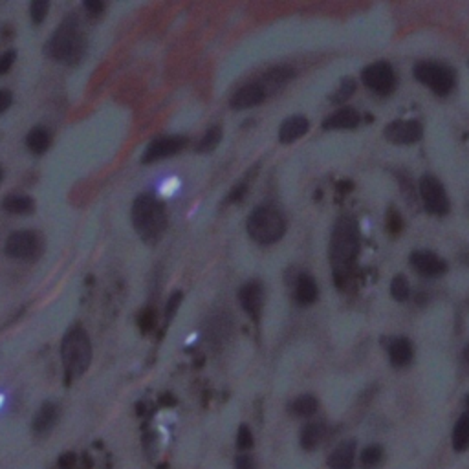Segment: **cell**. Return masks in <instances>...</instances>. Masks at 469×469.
<instances>
[{"label": "cell", "instance_id": "cell-1", "mask_svg": "<svg viewBox=\"0 0 469 469\" xmlns=\"http://www.w3.org/2000/svg\"><path fill=\"white\" fill-rule=\"evenodd\" d=\"M359 253V228L352 217H341L335 222L330 238V264L335 284L341 288Z\"/></svg>", "mask_w": 469, "mask_h": 469}, {"label": "cell", "instance_id": "cell-2", "mask_svg": "<svg viewBox=\"0 0 469 469\" xmlns=\"http://www.w3.org/2000/svg\"><path fill=\"white\" fill-rule=\"evenodd\" d=\"M132 226L145 242H154L161 237L167 228V213L165 205L154 194H140L132 203Z\"/></svg>", "mask_w": 469, "mask_h": 469}, {"label": "cell", "instance_id": "cell-3", "mask_svg": "<svg viewBox=\"0 0 469 469\" xmlns=\"http://www.w3.org/2000/svg\"><path fill=\"white\" fill-rule=\"evenodd\" d=\"M61 359H63L66 383L78 380L87 373L92 363V343L87 330L81 326L68 330L61 343Z\"/></svg>", "mask_w": 469, "mask_h": 469}, {"label": "cell", "instance_id": "cell-4", "mask_svg": "<svg viewBox=\"0 0 469 469\" xmlns=\"http://www.w3.org/2000/svg\"><path fill=\"white\" fill-rule=\"evenodd\" d=\"M85 54V37H82L79 20L70 15L61 22L57 31L50 41V55L64 64L78 63Z\"/></svg>", "mask_w": 469, "mask_h": 469}, {"label": "cell", "instance_id": "cell-5", "mask_svg": "<svg viewBox=\"0 0 469 469\" xmlns=\"http://www.w3.org/2000/svg\"><path fill=\"white\" fill-rule=\"evenodd\" d=\"M286 231V220L277 209L262 205L253 209V213L247 218V233L255 242L262 246H270L281 240Z\"/></svg>", "mask_w": 469, "mask_h": 469}, {"label": "cell", "instance_id": "cell-6", "mask_svg": "<svg viewBox=\"0 0 469 469\" xmlns=\"http://www.w3.org/2000/svg\"><path fill=\"white\" fill-rule=\"evenodd\" d=\"M416 81L431 88L436 96H447L455 88V72L449 66L433 61H420L412 68Z\"/></svg>", "mask_w": 469, "mask_h": 469}, {"label": "cell", "instance_id": "cell-7", "mask_svg": "<svg viewBox=\"0 0 469 469\" xmlns=\"http://www.w3.org/2000/svg\"><path fill=\"white\" fill-rule=\"evenodd\" d=\"M418 189H420V196L429 213L438 215V217L449 213V199H447V193H445V187L440 180L433 175H424Z\"/></svg>", "mask_w": 469, "mask_h": 469}, {"label": "cell", "instance_id": "cell-8", "mask_svg": "<svg viewBox=\"0 0 469 469\" xmlns=\"http://www.w3.org/2000/svg\"><path fill=\"white\" fill-rule=\"evenodd\" d=\"M361 81L367 88H370L377 96H389L396 87V75L394 70L385 61L368 64L361 72Z\"/></svg>", "mask_w": 469, "mask_h": 469}, {"label": "cell", "instance_id": "cell-9", "mask_svg": "<svg viewBox=\"0 0 469 469\" xmlns=\"http://www.w3.org/2000/svg\"><path fill=\"white\" fill-rule=\"evenodd\" d=\"M41 240L34 231H15L6 240V255L11 259L28 261L39 253Z\"/></svg>", "mask_w": 469, "mask_h": 469}, {"label": "cell", "instance_id": "cell-10", "mask_svg": "<svg viewBox=\"0 0 469 469\" xmlns=\"http://www.w3.org/2000/svg\"><path fill=\"white\" fill-rule=\"evenodd\" d=\"M385 140H389L394 145H412L418 143L424 136V127L416 120H398L392 121L383 131Z\"/></svg>", "mask_w": 469, "mask_h": 469}, {"label": "cell", "instance_id": "cell-11", "mask_svg": "<svg viewBox=\"0 0 469 469\" xmlns=\"http://www.w3.org/2000/svg\"><path fill=\"white\" fill-rule=\"evenodd\" d=\"M185 145H187V138L185 136H164V138H158V140H154L147 147L143 156H141V161L143 164H154V161L176 154Z\"/></svg>", "mask_w": 469, "mask_h": 469}, {"label": "cell", "instance_id": "cell-12", "mask_svg": "<svg viewBox=\"0 0 469 469\" xmlns=\"http://www.w3.org/2000/svg\"><path fill=\"white\" fill-rule=\"evenodd\" d=\"M238 303L253 321L261 319L262 305H264V288L259 281H250L238 290Z\"/></svg>", "mask_w": 469, "mask_h": 469}, {"label": "cell", "instance_id": "cell-13", "mask_svg": "<svg viewBox=\"0 0 469 469\" xmlns=\"http://www.w3.org/2000/svg\"><path fill=\"white\" fill-rule=\"evenodd\" d=\"M409 261H411V266L420 275L438 277L444 275L445 271H447V262L444 259H440L436 253L426 252V250H416V252H412L411 257H409Z\"/></svg>", "mask_w": 469, "mask_h": 469}, {"label": "cell", "instance_id": "cell-14", "mask_svg": "<svg viewBox=\"0 0 469 469\" xmlns=\"http://www.w3.org/2000/svg\"><path fill=\"white\" fill-rule=\"evenodd\" d=\"M264 99H266L264 87L259 85V82H250V85H244V87L238 88L237 92L233 94V97L229 99V107L233 110H246V108L261 105Z\"/></svg>", "mask_w": 469, "mask_h": 469}, {"label": "cell", "instance_id": "cell-15", "mask_svg": "<svg viewBox=\"0 0 469 469\" xmlns=\"http://www.w3.org/2000/svg\"><path fill=\"white\" fill-rule=\"evenodd\" d=\"M359 112L352 107H343L335 110L334 114L324 117L323 129L324 131H349L359 125Z\"/></svg>", "mask_w": 469, "mask_h": 469}, {"label": "cell", "instance_id": "cell-16", "mask_svg": "<svg viewBox=\"0 0 469 469\" xmlns=\"http://www.w3.org/2000/svg\"><path fill=\"white\" fill-rule=\"evenodd\" d=\"M308 120L305 116H291L288 120L282 121L281 129H279V141L288 145V143H294L299 138L308 132Z\"/></svg>", "mask_w": 469, "mask_h": 469}, {"label": "cell", "instance_id": "cell-17", "mask_svg": "<svg viewBox=\"0 0 469 469\" xmlns=\"http://www.w3.org/2000/svg\"><path fill=\"white\" fill-rule=\"evenodd\" d=\"M57 418H59L57 405L52 402L43 403L39 411H37V414H35L31 429H34L35 435H48L50 431L54 429L55 424H57Z\"/></svg>", "mask_w": 469, "mask_h": 469}, {"label": "cell", "instance_id": "cell-18", "mask_svg": "<svg viewBox=\"0 0 469 469\" xmlns=\"http://www.w3.org/2000/svg\"><path fill=\"white\" fill-rule=\"evenodd\" d=\"M356 464V442H341L329 459L330 469H352Z\"/></svg>", "mask_w": 469, "mask_h": 469}, {"label": "cell", "instance_id": "cell-19", "mask_svg": "<svg viewBox=\"0 0 469 469\" xmlns=\"http://www.w3.org/2000/svg\"><path fill=\"white\" fill-rule=\"evenodd\" d=\"M389 359L394 367H405L412 359V345L407 338L392 339L389 345Z\"/></svg>", "mask_w": 469, "mask_h": 469}, {"label": "cell", "instance_id": "cell-20", "mask_svg": "<svg viewBox=\"0 0 469 469\" xmlns=\"http://www.w3.org/2000/svg\"><path fill=\"white\" fill-rule=\"evenodd\" d=\"M295 297H297V301H299L301 305H312V303L317 301V297H319V288L315 284L314 277L303 273V275L297 279Z\"/></svg>", "mask_w": 469, "mask_h": 469}, {"label": "cell", "instance_id": "cell-21", "mask_svg": "<svg viewBox=\"0 0 469 469\" xmlns=\"http://www.w3.org/2000/svg\"><path fill=\"white\" fill-rule=\"evenodd\" d=\"M2 208H4L8 213L26 215L34 211L35 202L31 196H26V194H10V196H6L4 202H2Z\"/></svg>", "mask_w": 469, "mask_h": 469}, {"label": "cell", "instance_id": "cell-22", "mask_svg": "<svg viewBox=\"0 0 469 469\" xmlns=\"http://www.w3.org/2000/svg\"><path fill=\"white\" fill-rule=\"evenodd\" d=\"M26 145L34 154H44L50 147V134L44 127H35L26 136Z\"/></svg>", "mask_w": 469, "mask_h": 469}, {"label": "cell", "instance_id": "cell-23", "mask_svg": "<svg viewBox=\"0 0 469 469\" xmlns=\"http://www.w3.org/2000/svg\"><path fill=\"white\" fill-rule=\"evenodd\" d=\"M323 424H308V426H305L303 431H301V445H303V449H315L321 444V440H323Z\"/></svg>", "mask_w": 469, "mask_h": 469}, {"label": "cell", "instance_id": "cell-24", "mask_svg": "<svg viewBox=\"0 0 469 469\" xmlns=\"http://www.w3.org/2000/svg\"><path fill=\"white\" fill-rule=\"evenodd\" d=\"M453 447L455 451H466L469 447V414L460 416L453 429Z\"/></svg>", "mask_w": 469, "mask_h": 469}, {"label": "cell", "instance_id": "cell-25", "mask_svg": "<svg viewBox=\"0 0 469 469\" xmlns=\"http://www.w3.org/2000/svg\"><path fill=\"white\" fill-rule=\"evenodd\" d=\"M294 75H295L294 68L281 64V66H273L271 70H268V72L264 73V81H266L268 85H271V87H281V85H284L286 81L294 79Z\"/></svg>", "mask_w": 469, "mask_h": 469}, {"label": "cell", "instance_id": "cell-26", "mask_svg": "<svg viewBox=\"0 0 469 469\" xmlns=\"http://www.w3.org/2000/svg\"><path fill=\"white\" fill-rule=\"evenodd\" d=\"M383 459V449L380 445H368L359 453V464L361 469H376Z\"/></svg>", "mask_w": 469, "mask_h": 469}, {"label": "cell", "instance_id": "cell-27", "mask_svg": "<svg viewBox=\"0 0 469 469\" xmlns=\"http://www.w3.org/2000/svg\"><path fill=\"white\" fill-rule=\"evenodd\" d=\"M220 140H222V129L217 125L211 127V129L203 134L202 140L199 141L196 152H211V150L220 143Z\"/></svg>", "mask_w": 469, "mask_h": 469}, {"label": "cell", "instance_id": "cell-28", "mask_svg": "<svg viewBox=\"0 0 469 469\" xmlns=\"http://www.w3.org/2000/svg\"><path fill=\"white\" fill-rule=\"evenodd\" d=\"M317 407H319L317 400L312 394H305V396H299L295 400L291 409H294V412L297 416H312L317 411Z\"/></svg>", "mask_w": 469, "mask_h": 469}, {"label": "cell", "instance_id": "cell-29", "mask_svg": "<svg viewBox=\"0 0 469 469\" xmlns=\"http://www.w3.org/2000/svg\"><path fill=\"white\" fill-rule=\"evenodd\" d=\"M391 295L396 301H407L409 299V295H411V284L407 281L403 275H396L392 279L391 282Z\"/></svg>", "mask_w": 469, "mask_h": 469}, {"label": "cell", "instance_id": "cell-30", "mask_svg": "<svg viewBox=\"0 0 469 469\" xmlns=\"http://www.w3.org/2000/svg\"><path fill=\"white\" fill-rule=\"evenodd\" d=\"M354 92H356V81H354V79H350V78L343 79V81H341V87L338 88V92L332 96V101H334V103L349 101V97L352 96Z\"/></svg>", "mask_w": 469, "mask_h": 469}, {"label": "cell", "instance_id": "cell-31", "mask_svg": "<svg viewBox=\"0 0 469 469\" xmlns=\"http://www.w3.org/2000/svg\"><path fill=\"white\" fill-rule=\"evenodd\" d=\"M48 8L50 4L46 0H35L29 4V17L34 20L35 24H41L46 19V15H48Z\"/></svg>", "mask_w": 469, "mask_h": 469}, {"label": "cell", "instance_id": "cell-32", "mask_svg": "<svg viewBox=\"0 0 469 469\" xmlns=\"http://www.w3.org/2000/svg\"><path fill=\"white\" fill-rule=\"evenodd\" d=\"M237 445L240 451L252 449L253 447V433L247 426L238 427V435H237Z\"/></svg>", "mask_w": 469, "mask_h": 469}, {"label": "cell", "instance_id": "cell-33", "mask_svg": "<svg viewBox=\"0 0 469 469\" xmlns=\"http://www.w3.org/2000/svg\"><path fill=\"white\" fill-rule=\"evenodd\" d=\"M138 323H140V329L143 334H147V332H150V330L154 329L156 324V312L152 308H147L141 312L140 319H138Z\"/></svg>", "mask_w": 469, "mask_h": 469}, {"label": "cell", "instance_id": "cell-34", "mask_svg": "<svg viewBox=\"0 0 469 469\" xmlns=\"http://www.w3.org/2000/svg\"><path fill=\"white\" fill-rule=\"evenodd\" d=\"M402 228H403L402 215L398 213L396 209H391L387 213V229L392 233V235H398V233L402 231Z\"/></svg>", "mask_w": 469, "mask_h": 469}, {"label": "cell", "instance_id": "cell-35", "mask_svg": "<svg viewBox=\"0 0 469 469\" xmlns=\"http://www.w3.org/2000/svg\"><path fill=\"white\" fill-rule=\"evenodd\" d=\"M182 299H184V294H182V291H175V294L171 295L169 301H167V305H165V317H167V321L176 314V310H178Z\"/></svg>", "mask_w": 469, "mask_h": 469}, {"label": "cell", "instance_id": "cell-36", "mask_svg": "<svg viewBox=\"0 0 469 469\" xmlns=\"http://www.w3.org/2000/svg\"><path fill=\"white\" fill-rule=\"evenodd\" d=\"M15 59H17V52L15 50H8V52L0 55V75H6V73L10 72Z\"/></svg>", "mask_w": 469, "mask_h": 469}, {"label": "cell", "instance_id": "cell-37", "mask_svg": "<svg viewBox=\"0 0 469 469\" xmlns=\"http://www.w3.org/2000/svg\"><path fill=\"white\" fill-rule=\"evenodd\" d=\"M247 193V180H244V182H240V184H237L235 187L229 191L228 194V202L233 203V202H238V200H242L244 196H246Z\"/></svg>", "mask_w": 469, "mask_h": 469}, {"label": "cell", "instance_id": "cell-38", "mask_svg": "<svg viewBox=\"0 0 469 469\" xmlns=\"http://www.w3.org/2000/svg\"><path fill=\"white\" fill-rule=\"evenodd\" d=\"M75 462H78V455L72 453V451H66V453H63V455L57 459V468L59 469H73Z\"/></svg>", "mask_w": 469, "mask_h": 469}, {"label": "cell", "instance_id": "cell-39", "mask_svg": "<svg viewBox=\"0 0 469 469\" xmlns=\"http://www.w3.org/2000/svg\"><path fill=\"white\" fill-rule=\"evenodd\" d=\"M235 468L237 469H257V460L252 455H238L237 462H235Z\"/></svg>", "mask_w": 469, "mask_h": 469}, {"label": "cell", "instance_id": "cell-40", "mask_svg": "<svg viewBox=\"0 0 469 469\" xmlns=\"http://www.w3.org/2000/svg\"><path fill=\"white\" fill-rule=\"evenodd\" d=\"M13 103V96H11L10 90H0V114L11 107Z\"/></svg>", "mask_w": 469, "mask_h": 469}, {"label": "cell", "instance_id": "cell-41", "mask_svg": "<svg viewBox=\"0 0 469 469\" xmlns=\"http://www.w3.org/2000/svg\"><path fill=\"white\" fill-rule=\"evenodd\" d=\"M82 6H85V10L90 11L92 15L101 13L103 8H105V6H103V2H99V0H85V4H82Z\"/></svg>", "mask_w": 469, "mask_h": 469}, {"label": "cell", "instance_id": "cell-42", "mask_svg": "<svg viewBox=\"0 0 469 469\" xmlns=\"http://www.w3.org/2000/svg\"><path fill=\"white\" fill-rule=\"evenodd\" d=\"M352 187H354L352 182H339V184H338L339 193H350L349 189H352Z\"/></svg>", "mask_w": 469, "mask_h": 469}, {"label": "cell", "instance_id": "cell-43", "mask_svg": "<svg viewBox=\"0 0 469 469\" xmlns=\"http://www.w3.org/2000/svg\"><path fill=\"white\" fill-rule=\"evenodd\" d=\"M464 359L469 363V345L464 349Z\"/></svg>", "mask_w": 469, "mask_h": 469}, {"label": "cell", "instance_id": "cell-44", "mask_svg": "<svg viewBox=\"0 0 469 469\" xmlns=\"http://www.w3.org/2000/svg\"><path fill=\"white\" fill-rule=\"evenodd\" d=\"M466 412H468V414H469V394H468V396H466Z\"/></svg>", "mask_w": 469, "mask_h": 469}, {"label": "cell", "instance_id": "cell-45", "mask_svg": "<svg viewBox=\"0 0 469 469\" xmlns=\"http://www.w3.org/2000/svg\"><path fill=\"white\" fill-rule=\"evenodd\" d=\"M0 180H2V169H0Z\"/></svg>", "mask_w": 469, "mask_h": 469}]
</instances>
